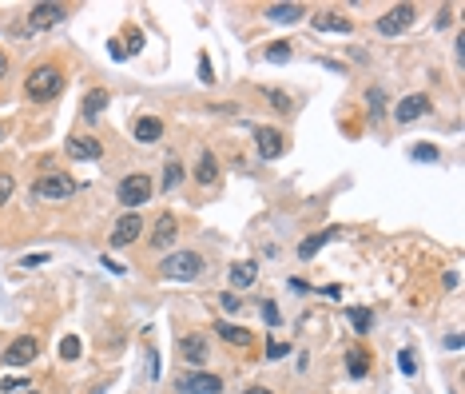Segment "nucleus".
<instances>
[{"label": "nucleus", "mask_w": 465, "mask_h": 394, "mask_svg": "<svg viewBox=\"0 0 465 394\" xmlns=\"http://www.w3.org/2000/svg\"><path fill=\"white\" fill-rule=\"evenodd\" d=\"M60 88H64V76L56 64H40V68H32L25 80V96L32 100V104H48V100L60 96Z\"/></svg>", "instance_id": "1"}, {"label": "nucleus", "mask_w": 465, "mask_h": 394, "mask_svg": "<svg viewBox=\"0 0 465 394\" xmlns=\"http://www.w3.org/2000/svg\"><path fill=\"white\" fill-rule=\"evenodd\" d=\"M167 279H183V283H191L199 271H203V255H195V251H179V255H167L160 267Z\"/></svg>", "instance_id": "2"}, {"label": "nucleus", "mask_w": 465, "mask_h": 394, "mask_svg": "<svg viewBox=\"0 0 465 394\" xmlns=\"http://www.w3.org/2000/svg\"><path fill=\"white\" fill-rule=\"evenodd\" d=\"M175 390L179 394H219L223 379L219 374H207V370H187V374L175 379Z\"/></svg>", "instance_id": "3"}, {"label": "nucleus", "mask_w": 465, "mask_h": 394, "mask_svg": "<svg viewBox=\"0 0 465 394\" xmlns=\"http://www.w3.org/2000/svg\"><path fill=\"white\" fill-rule=\"evenodd\" d=\"M151 199V175L135 172V175H123L120 179V203L123 208H139Z\"/></svg>", "instance_id": "4"}, {"label": "nucleus", "mask_w": 465, "mask_h": 394, "mask_svg": "<svg viewBox=\"0 0 465 394\" xmlns=\"http://www.w3.org/2000/svg\"><path fill=\"white\" fill-rule=\"evenodd\" d=\"M76 179L72 175H64V172H48V175H40L36 179V196L40 199H68V196H76Z\"/></svg>", "instance_id": "5"}, {"label": "nucleus", "mask_w": 465, "mask_h": 394, "mask_svg": "<svg viewBox=\"0 0 465 394\" xmlns=\"http://www.w3.org/2000/svg\"><path fill=\"white\" fill-rule=\"evenodd\" d=\"M414 16H417L414 4H394L390 13L378 20V32L382 36H398V32H405V28L414 25Z\"/></svg>", "instance_id": "6"}, {"label": "nucleus", "mask_w": 465, "mask_h": 394, "mask_svg": "<svg viewBox=\"0 0 465 394\" xmlns=\"http://www.w3.org/2000/svg\"><path fill=\"white\" fill-rule=\"evenodd\" d=\"M36 355H40V343L32 339V334H20V339H13V343H8L4 362H8V367H28Z\"/></svg>", "instance_id": "7"}, {"label": "nucleus", "mask_w": 465, "mask_h": 394, "mask_svg": "<svg viewBox=\"0 0 465 394\" xmlns=\"http://www.w3.org/2000/svg\"><path fill=\"white\" fill-rule=\"evenodd\" d=\"M426 111H429V96L414 92V96H405V100L394 104V120H398V123H414V120H422Z\"/></svg>", "instance_id": "8"}, {"label": "nucleus", "mask_w": 465, "mask_h": 394, "mask_svg": "<svg viewBox=\"0 0 465 394\" xmlns=\"http://www.w3.org/2000/svg\"><path fill=\"white\" fill-rule=\"evenodd\" d=\"M64 4H36V8H32V13H28V32H40V28H52V25H60L64 20Z\"/></svg>", "instance_id": "9"}, {"label": "nucleus", "mask_w": 465, "mask_h": 394, "mask_svg": "<svg viewBox=\"0 0 465 394\" xmlns=\"http://www.w3.org/2000/svg\"><path fill=\"white\" fill-rule=\"evenodd\" d=\"M139 231H144V219H139V215H123V219L111 227V247H132L135 239H139Z\"/></svg>", "instance_id": "10"}, {"label": "nucleus", "mask_w": 465, "mask_h": 394, "mask_svg": "<svg viewBox=\"0 0 465 394\" xmlns=\"http://www.w3.org/2000/svg\"><path fill=\"white\" fill-rule=\"evenodd\" d=\"M64 151H68L72 160H99V156H104V144H99L96 136H72L64 144Z\"/></svg>", "instance_id": "11"}, {"label": "nucleus", "mask_w": 465, "mask_h": 394, "mask_svg": "<svg viewBox=\"0 0 465 394\" xmlns=\"http://www.w3.org/2000/svg\"><path fill=\"white\" fill-rule=\"evenodd\" d=\"M255 144H258V156H263V160H279L282 156L279 128H255Z\"/></svg>", "instance_id": "12"}, {"label": "nucleus", "mask_w": 465, "mask_h": 394, "mask_svg": "<svg viewBox=\"0 0 465 394\" xmlns=\"http://www.w3.org/2000/svg\"><path fill=\"white\" fill-rule=\"evenodd\" d=\"M175 235H179V223H175L172 211H163L160 219H155V227H151V247H172Z\"/></svg>", "instance_id": "13"}, {"label": "nucleus", "mask_w": 465, "mask_h": 394, "mask_svg": "<svg viewBox=\"0 0 465 394\" xmlns=\"http://www.w3.org/2000/svg\"><path fill=\"white\" fill-rule=\"evenodd\" d=\"M179 351H183V358L191 367H203V362H207V339H203V334H183V339H179Z\"/></svg>", "instance_id": "14"}, {"label": "nucleus", "mask_w": 465, "mask_h": 394, "mask_svg": "<svg viewBox=\"0 0 465 394\" xmlns=\"http://www.w3.org/2000/svg\"><path fill=\"white\" fill-rule=\"evenodd\" d=\"M132 136L139 140V144H155V140L163 136V120H155V116H139V120L132 123Z\"/></svg>", "instance_id": "15"}, {"label": "nucleus", "mask_w": 465, "mask_h": 394, "mask_svg": "<svg viewBox=\"0 0 465 394\" xmlns=\"http://www.w3.org/2000/svg\"><path fill=\"white\" fill-rule=\"evenodd\" d=\"M306 8L303 4H270L267 8V20H275V25H294V20H303Z\"/></svg>", "instance_id": "16"}, {"label": "nucleus", "mask_w": 465, "mask_h": 394, "mask_svg": "<svg viewBox=\"0 0 465 394\" xmlns=\"http://www.w3.org/2000/svg\"><path fill=\"white\" fill-rule=\"evenodd\" d=\"M215 334L231 346H251V331H247V327H235V322H215Z\"/></svg>", "instance_id": "17"}, {"label": "nucleus", "mask_w": 465, "mask_h": 394, "mask_svg": "<svg viewBox=\"0 0 465 394\" xmlns=\"http://www.w3.org/2000/svg\"><path fill=\"white\" fill-rule=\"evenodd\" d=\"M334 235H342V227H331V231H322V235H310L306 243H298V259H314L322 251V243H331Z\"/></svg>", "instance_id": "18"}, {"label": "nucleus", "mask_w": 465, "mask_h": 394, "mask_svg": "<svg viewBox=\"0 0 465 394\" xmlns=\"http://www.w3.org/2000/svg\"><path fill=\"white\" fill-rule=\"evenodd\" d=\"M310 25L322 28V32H350V20L338 13H319V16H310Z\"/></svg>", "instance_id": "19"}, {"label": "nucleus", "mask_w": 465, "mask_h": 394, "mask_svg": "<svg viewBox=\"0 0 465 394\" xmlns=\"http://www.w3.org/2000/svg\"><path fill=\"white\" fill-rule=\"evenodd\" d=\"M215 175H219V163H215V151H203V156H199V168H195V179L203 187L207 184H215Z\"/></svg>", "instance_id": "20"}, {"label": "nucleus", "mask_w": 465, "mask_h": 394, "mask_svg": "<svg viewBox=\"0 0 465 394\" xmlns=\"http://www.w3.org/2000/svg\"><path fill=\"white\" fill-rule=\"evenodd\" d=\"M108 100H111V96L104 92V88H92V92L84 96V116H88V120H96L99 111L108 108Z\"/></svg>", "instance_id": "21"}, {"label": "nucleus", "mask_w": 465, "mask_h": 394, "mask_svg": "<svg viewBox=\"0 0 465 394\" xmlns=\"http://www.w3.org/2000/svg\"><path fill=\"white\" fill-rule=\"evenodd\" d=\"M255 279H258L255 263H235V267H231V287H235V291H239V287H251Z\"/></svg>", "instance_id": "22"}, {"label": "nucleus", "mask_w": 465, "mask_h": 394, "mask_svg": "<svg viewBox=\"0 0 465 394\" xmlns=\"http://www.w3.org/2000/svg\"><path fill=\"white\" fill-rule=\"evenodd\" d=\"M346 370H350V379H366V370H370V358H366V351H350L346 355Z\"/></svg>", "instance_id": "23"}, {"label": "nucleus", "mask_w": 465, "mask_h": 394, "mask_svg": "<svg viewBox=\"0 0 465 394\" xmlns=\"http://www.w3.org/2000/svg\"><path fill=\"white\" fill-rule=\"evenodd\" d=\"M346 319L354 322L358 334H370V322H374V315H370L366 307H346Z\"/></svg>", "instance_id": "24"}, {"label": "nucleus", "mask_w": 465, "mask_h": 394, "mask_svg": "<svg viewBox=\"0 0 465 394\" xmlns=\"http://www.w3.org/2000/svg\"><path fill=\"white\" fill-rule=\"evenodd\" d=\"M366 104H370V116H374V120H382V116H386V92H382V88H370V92H366Z\"/></svg>", "instance_id": "25"}, {"label": "nucleus", "mask_w": 465, "mask_h": 394, "mask_svg": "<svg viewBox=\"0 0 465 394\" xmlns=\"http://www.w3.org/2000/svg\"><path fill=\"white\" fill-rule=\"evenodd\" d=\"M179 179H183V168H179V160H167V168H163V191L179 187Z\"/></svg>", "instance_id": "26"}, {"label": "nucleus", "mask_w": 465, "mask_h": 394, "mask_svg": "<svg viewBox=\"0 0 465 394\" xmlns=\"http://www.w3.org/2000/svg\"><path fill=\"white\" fill-rule=\"evenodd\" d=\"M263 56H267L270 64H286V60H291V44H286V40H279V44H267V52H263Z\"/></svg>", "instance_id": "27"}, {"label": "nucleus", "mask_w": 465, "mask_h": 394, "mask_svg": "<svg viewBox=\"0 0 465 394\" xmlns=\"http://www.w3.org/2000/svg\"><path fill=\"white\" fill-rule=\"evenodd\" d=\"M410 156H414L417 163H438V160H441V151L433 148V144H417V148L410 151Z\"/></svg>", "instance_id": "28"}, {"label": "nucleus", "mask_w": 465, "mask_h": 394, "mask_svg": "<svg viewBox=\"0 0 465 394\" xmlns=\"http://www.w3.org/2000/svg\"><path fill=\"white\" fill-rule=\"evenodd\" d=\"M398 370H402L405 379H414L417 374V355L414 351H402V355H398Z\"/></svg>", "instance_id": "29"}, {"label": "nucleus", "mask_w": 465, "mask_h": 394, "mask_svg": "<svg viewBox=\"0 0 465 394\" xmlns=\"http://www.w3.org/2000/svg\"><path fill=\"white\" fill-rule=\"evenodd\" d=\"M25 386H28V379H20V374H8V379L0 382V390H4V394H20Z\"/></svg>", "instance_id": "30"}, {"label": "nucleus", "mask_w": 465, "mask_h": 394, "mask_svg": "<svg viewBox=\"0 0 465 394\" xmlns=\"http://www.w3.org/2000/svg\"><path fill=\"white\" fill-rule=\"evenodd\" d=\"M60 355L68 358V362H72V358H80V339H76V334H68V339L60 343Z\"/></svg>", "instance_id": "31"}, {"label": "nucleus", "mask_w": 465, "mask_h": 394, "mask_svg": "<svg viewBox=\"0 0 465 394\" xmlns=\"http://www.w3.org/2000/svg\"><path fill=\"white\" fill-rule=\"evenodd\" d=\"M219 307H223V311H227V315H235V311L243 307V303H239V295H235V291H227V295H223V299H219Z\"/></svg>", "instance_id": "32"}, {"label": "nucleus", "mask_w": 465, "mask_h": 394, "mask_svg": "<svg viewBox=\"0 0 465 394\" xmlns=\"http://www.w3.org/2000/svg\"><path fill=\"white\" fill-rule=\"evenodd\" d=\"M8 196H13V175H4V172H0V208L8 203Z\"/></svg>", "instance_id": "33"}, {"label": "nucleus", "mask_w": 465, "mask_h": 394, "mask_svg": "<svg viewBox=\"0 0 465 394\" xmlns=\"http://www.w3.org/2000/svg\"><path fill=\"white\" fill-rule=\"evenodd\" d=\"M199 80H203V84H215V72H211L207 56H199Z\"/></svg>", "instance_id": "34"}, {"label": "nucleus", "mask_w": 465, "mask_h": 394, "mask_svg": "<svg viewBox=\"0 0 465 394\" xmlns=\"http://www.w3.org/2000/svg\"><path fill=\"white\" fill-rule=\"evenodd\" d=\"M286 351H291V346H286V343H279V339H270V343H267V358H282Z\"/></svg>", "instance_id": "35"}, {"label": "nucleus", "mask_w": 465, "mask_h": 394, "mask_svg": "<svg viewBox=\"0 0 465 394\" xmlns=\"http://www.w3.org/2000/svg\"><path fill=\"white\" fill-rule=\"evenodd\" d=\"M267 96H270V104H275V108L291 111V96H286V92H267Z\"/></svg>", "instance_id": "36"}, {"label": "nucleus", "mask_w": 465, "mask_h": 394, "mask_svg": "<svg viewBox=\"0 0 465 394\" xmlns=\"http://www.w3.org/2000/svg\"><path fill=\"white\" fill-rule=\"evenodd\" d=\"M263 319H267L270 327H279V307H275V303H263Z\"/></svg>", "instance_id": "37"}, {"label": "nucleus", "mask_w": 465, "mask_h": 394, "mask_svg": "<svg viewBox=\"0 0 465 394\" xmlns=\"http://www.w3.org/2000/svg\"><path fill=\"white\" fill-rule=\"evenodd\" d=\"M20 263H25V267H40V263H48V255H44V251H36V255H25Z\"/></svg>", "instance_id": "38"}, {"label": "nucleus", "mask_w": 465, "mask_h": 394, "mask_svg": "<svg viewBox=\"0 0 465 394\" xmlns=\"http://www.w3.org/2000/svg\"><path fill=\"white\" fill-rule=\"evenodd\" d=\"M127 44H132V48H127V56H132V52L144 48V36H139V32H132V36H127Z\"/></svg>", "instance_id": "39"}, {"label": "nucleus", "mask_w": 465, "mask_h": 394, "mask_svg": "<svg viewBox=\"0 0 465 394\" xmlns=\"http://www.w3.org/2000/svg\"><path fill=\"white\" fill-rule=\"evenodd\" d=\"M104 267H108L111 275H123V271H127V267H123V263H116V259H104Z\"/></svg>", "instance_id": "40"}, {"label": "nucleus", "mask_w": 465, "mask_h": 394, "mask_svg": "<svg viewBox=\"0 0 465 394\" xmlns=\"http://www.w3.org/2000/svg\"><path fill=\"white\" fill-rule=\"evenodd\" d=\"M211 111H223V116H235L239 108H235V104H211Z\"/></svg>", "instance_id": "41"}, {"label": "nucleus", "mask_w": 465, "mask_h": 394, "mask_svg": "<svg viewBox=\"0 0 465 394\" xmlns=\"http://www.w3.org/2000/svg\"><path fill=\"white\" fill-rule=\"evenodd\" d=\"M243 394H275V390H267V386H247Z\"/></svg>", "instance_id": "42"}, {"label": "nucleus", "mask_w": 465, "mask_h": 394, "mask_svg": "<svg viewBox=\"0 0 465 394\" xmlns=\"http://www.w3.org/2000/svg\"><path fill=\"white\" fill-rule=\"evenodd\" d=\"M8 72V56H4V52H0V76Z\"/></svg>", "instance_id": "43"}, {"label": "nucleus", "mask_w": 465, "mask_h": 394, "mask_svg": "<svg viewBox=\"0 0 465 394\" xmlns=\"http://www.w3.org/2000/svg\"><path fill=\"white\" fill-rule=\"evenodd\" d=\"M0 140H4V128H0Z\"/></svg>", "instance_id": "44"}, {"label": "nucleus", "mask_w": 465, "mask_h": 394, "mask_svg": "<svg viewBox=\"0 0 465 394\" xmlns=\"http://www.w3.org/2000/svg\"><path fill=\"white\" fill-rule=\"evenodd\" d=\"M28 394H36V390H28Z\"/></svg>", "instance_id": "45"}]
</instances>
